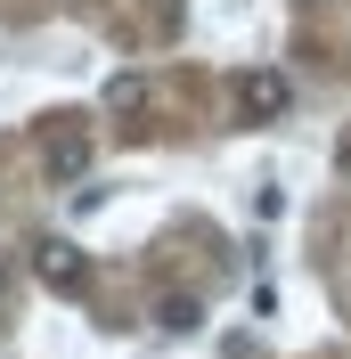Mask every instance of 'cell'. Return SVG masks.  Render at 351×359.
Returning a JSON list of instances; mask_svg holds the SVG:
<instances>
[{"mask_svg": "<svg viewBox=\"0 0 351 359\" xmlns=\"http://www.w3.org/2000/svg\"><path fill=\"white\" fill-rule=\"evenodd\" d=\"M286 107H294V82H286L278 66H245L237 74V114L245 123H278Z\"/></svg>", "mask_w": 351, "mask_h": 359, "instance_id": "cell-1", "label": "cell"}, {"mask_svg": "<svg viewBox=\"0 0 351 359\" xmlns=\"http://www.w3.org/2000/svg\"><path fill=\"white\" fill-rule=\"evenodd\" d=\"M33 269H41L49 286H82V245H74V237H49V245H33Z\"/></svg>", "mask_w": 351, "mask_h": 359, "instance_id": "cell-2", "label": "cell"}, {"mask_svg": "<svg viewBox=\"0 0 351 359\" xmlns=\"http://www.w3.org/2000/svg\"><path fill=\"white\" fill-rule=\"evenodd\" d=\"M90 163V139L82 131H66V139H49V180H74Z\"/></svg>", "mask_w": 351, "mask_h": 359, "instance_id": "cell-3", "label": "cell"}, {"mask_svg": "<svg viewBox=\"0 0 351 359\" xmlns=\"http://www.w3.org/2000/svg\"><path fill=\"white\" fill-rule=\"evenodd\" d=\"M98 98H107L114 114H139V107H147V82H139V74H114V82L98 90Z\"/></svg>", "mask_w": 351, "mask_h": 359, "instance_id": "cell-4", "label": "cell"}, {"mask_svg": "<svg viewBox=\"0 0 351 359\" xmlns=\"http://www.w3.org/2000/svg\"><path fill=\"white\" fill-rule=\"evenodd\" d=\"M155 327H164V335H197V302H164Z\"/></svg>", "mask_w": 351, "mask_h": 359, "instance_id": "cell-5", "label": "cell"}, {"mask_svg": "<svg viewBox=\"0 0 351 359\" xmlns=\"http://www.w3.org/2000/svg\"><path fill=\"white\" fill-rule=\"evenodd\" d=\"M8 294H17V269H8V253H0V311H8Z\"/></svg>", "mask_w": 351, "mask_h": 359, "instance_id": "cell-6", "label": "cell"}]
</instances>
